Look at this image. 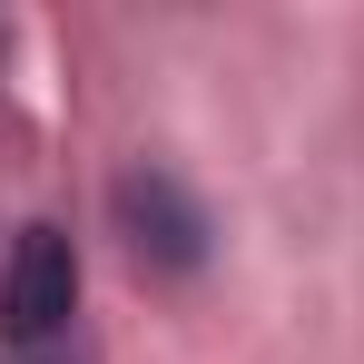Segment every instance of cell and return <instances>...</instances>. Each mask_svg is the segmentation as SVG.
Wrapping results in <instances>:
<instances>
[{
	"instance_id": "obj_2",
	"label": "cell",
	"mask_w": 364,
	"mask_h": 364,
	"mask_svg": "<svg viewBox=\"0 0 364 364\" xmlns=\"http://www.w3.org/2000/svg\"><path fill=\"white\" fill-rule=\"evenodd\" d=\"M79 315V246L60 227H20L10 266H0V335L10 345H50Z\"/></svg>"
},
{
	"instance_id": "obj_1",
	"label": "cell",
	"mask_w": 364,
	"mask_h": 364,
	"mask_svg": "<svg viewBox=\"0 0 364 364\" xmlns=\"http://www.w3.org/2000/svg\"><path fill=\"white\" fill-rule=\"evenodd\" d=\"M109 227H119L128 266H138V276H158V286H187V276L217 256V227H207L197 187H187L178 168H158V158L119 168V187H109Z\"/></svg>"
}]
</instances>
